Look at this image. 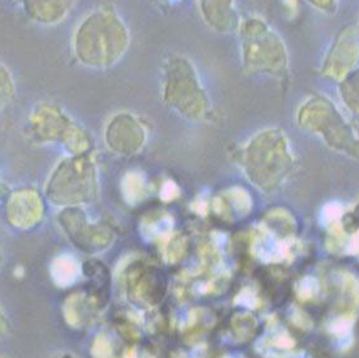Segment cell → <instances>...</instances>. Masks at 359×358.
Masks as SVG:
<instances>
[{
  "label": "cell",
  "mask_w": 359,
  "mask_h": 358,
  "mask_svg": "<svg viewBox=\"0 0 359 358\" xmlns=\"http://www.w3.org/2000/svg\"><path fill=\"white\" fill-rule=\"evenodd\" d=\"M200 18L217 33L237 32L241 23L237 0H196Z\"/></svg>",
  "instance_id": "10"
},
{
  "label": "cell",
  "mask_w": 359,
  "mask_h": 358,
  "mask_svg": "<svg viewBox=\"0 0 359 358\" xmlns=\"http://www.w3.org/2000/svg\"><path fill=\"white\" fill-rule=\"evenodd\" d=\"M46 197L57 206H79L97 198L95 162L86 154L65 159L55 167L45 186Z\"/></svg>",
  "instance_id": "4"
},
{
  "label": "cell",
  "mask_w": 359,
  "mask_h": 358,
  "mask_svg": "<svg viewBox=\"0 0 359 358\" xmlns=\"http://www.w3.org/2000/svg\"><path fill=\"white\" fill-rule=\"evenodd\" d=\"M15 85L12 72L0 62V109H4L13 100Z\"/></svg>",
  "instance_id": "16"
},
{
  "label": "cell",
  "mask_w": 359,
  "mask_h": 358,
  "mask_svg": "<svg viewBox=\"0 0 359 358\" xmlns=\"http://www.w3.org/2000/svg\"><path fill=\"white\" fill-rule=\"evenodd\" d=\"M8 331H9V320L3 307H0V340L7 336Z\"/></svg>",
  "instance_id": "21"
},
{
  "label": "cell",
  "mask_w": 359,
  "mask_h": 358,
  "mask_svg": "<svg viewBox=\"0 0 359 358\" xmlns=\"http://www.w3.org/2000/svg\"><path fill=\"white\" fill-rule=\"evenodd\" d=\"M357 32H358V34H359V20H358V26H357Z\"/></svg>",
  "instance_id": "26"
},
{
  "label": "cell",
  "mask_w": 359,
  "mask_h": 358,
  "mask_svg": "<svg viewBox=\"0 0 359 358\" xmlns=\"http://www.w3.org/2000/svg\"><path fill=\"white\" fill-rule=\"evenodd\" d=\"M315 11L327 15H333L338 12L339 0H305Z\"/></svg>",
  "instance_id": "18"
},
{
  "label": "cell",
  "mask_w": 359,
  "mask_h": 358,
  "mask_svg": "<svg viewBox=\"0 0 359 358\" xmlns=\"http://www.w3.org/2000/svg\"><path fill=\"white\" fill-rule=\"evenodd\" d=\"M43 218L45 203L37 190L18 189L9 195L6 204V219L14 230H33Z\"/></svg>",
  "instance_id": "9"
},
{
  "label": "cell",
  "mask_w": 359,
  "mask_h": 358,
  "mask_svg": "<svg viewBox=\"0 0 359 358\" xmlns=\"http://www.w3.org/2000/svg\"><path fill=\"white\" fill-rule=\"evenodd\" d=\"M339 93L348 110L359 114V66L340 80Z\"/></svg>",
  "instance_id": "14"
},
{
  "label": "cell",
  "mask_w": 359,
  "mask_h": 358,
  "mask_svg": "<svg viewBox=\"0 0 359 358\" xmlns=\"http://www.w3.org/2000/svg\"><path fill=\"white\" fill-rule=\"evenodd\" d=\"M29 20L41 26H56L66 20L76 0H15Z\"/></svg>",
  "instance_id": "11"
},
{
  "label": "cell",
  "mask_w": 359,
  "mask_h": 358,
  "mask_svg": "<svg viewBox=\"0 0 359 358\" xmlns=\"http://www.w3.org/2000/svg\"><path fill=\"white\" fill-rule=\"evenodd\" d=\"M285 12L289 14L290 17H294L299 13V3L297 0H281Z\"/></svg>",
  "instance_id": "20"
},
{
  "label": "cell",
  "mask_w": 359,
  "mask_h": 358,
  "mask_svg": "<svg viewBox=\"0 0 359 358\" xmlns=\"http://www.w3.org/2000/svg\"><path fill=\"white\" fill-rule=\"evenodd\" d=\"M348 324H346V320H343V321H339V324H335V326H346ZM339 332L343 333V334H346V333H348V329H346V328H335V333Z\"/></svg>",
  "instance_id": "24"
},
{
  "label": "cell",
  "mask_w": 359,
  "mask_h": 358,
  "mask_svg": "<svg viewBox=\"0 0 359 358\" xmlns=\"http://www.w3.org/2000/svg\"><path fill=\"white\" fill-rule=\"evenodd\" d=\"M161 94L167 108L189 121L205 118L210 100L191 60L173 55L162 67Z\"/></svg>",
  "instance_id": "3"
},
{
  "label": "cell",
  "mask_w": 359,
  "mask_h": 358,
  "mask_svg": "<svg viewBox=\"0 0 359 358\" xmlns=\"http://www.w3.org/2000/svg\"><path fill=\"white\" fill-rule=\"evenodd\" d=\"M123 197L129 204H137L143 200L147 192L146 180L141 173H128L122 181Z\"/></svg>",
  "instance_id": "15"
},
{
  "label": "cell",
  "mask_w": 359,
  "mask_h": 358,
  "mask_svg": "<svg viewBox=\"0 0 359 358\" xmlns=\"http://www.w3.org/2000/svg\"><path fill=\"white\" fill-rule=\"evenodd\" d=\"M53 282L60 288H69L77 281L81 274V265L71 255H60L53 258L50 267Z\"/></svg>",
  "instance_id": "13"
},
{
  "label": "cell",
  "mask_w": 359,
  "mask_h": 358,
  "mask_svg": "<svg viewBox=\"0 0 359 358\" xmlns=\"http://www.w3.org/2000/svg\"><path fill=\"white\" fill-rule=\"evenodd\" d=\"M65 318L72 328H83L93 319L95 313V304L85 294L71 295L65 303Z\"/></svg>",
  "instance_id": "12"
},
{
  "label": "cell",
  "mask_w": 359,
  "mask_h": 358,
  "mask_svg": "<svg viewBox=\"0 0 359 358\" xmlns=\"http://www.w3.org/2000/svg\"><path fill=\"white\" fill-rule=\"evenodd\" d=\"M3 265H4V251L0 246V270L3 269Z\"/></svg>",
  "instance_id": "25"
},
{
  "label": "cell",
  "mask_w": 359,
  "mask_h": 358,
  "mask_svg": "<svg viewBox=\"0 0 359 358\" xmlns=\"http://www.w3.org/2000/svg\"><path fill=\"white\" fill-rule=\"evenodd\" d=\"M27 132L39 145L61 142L72 154H83L90 146L89 137L70 115L51 104H41L28 118Z\"/></svg>",
  "instance_id": "5"
},
{
  "label": "cell",
  "mask_w": 359,
  "mask_h": 358,
  "mask_svg": "<svg viewBox=\"0 0 359 358\" xmlns=\"http://www.w3.org/2000/svg\"><path fill=\"white\" fill-rule=\"evenodd\" d=\"M148 1H151V3H154V4H157V6H160V7H171V6L179 4L182 0H148Z\"/></svg>",
  "instance_id": "22"
},
{
  "label": "cell",
  "mask_w": 359,
  "mask_h": 358,
  "mask_svg": "<svg viewBox=\"0 0 359 358\" xmlns=\"http://www.w3.org/2000/svg\"><path fill=\"white\" fill-rule=\"evenodd\" d=\"M147 132L138 117L129 112L111 115L105 124L104 140L108 148L119 154H133L141 151Z\"/></svg>",
  "instance_id": "7"
},
{
  "label": "cell",
  "mask_w": 359,
  "mask_h": 358,
  "mask_svg": "<svg viewBox=\"0 0 359 358\" xmlns=\"http://www.w3.org/2000/svg\"><path fill=\"white\" fill-rule=\"evenodd\" d=\"M359 61V34L357 28L344 27L337 33L323 61L324 77L340 81L357 67Z\"/></svg>",
  "instance_id": "8"
},
{
  "label": "cell",
  "mask_w": 359,
  "mask_h": 358,
  "mask_svg": "<svg viewBox=\"0 0 359 358\" xmlns=\"http://www.w3.org/2000/svg\"><path fill=\"white\" fill-rule=\"evenodd\" d=\"M50 358H81L80 356H77V354H74V353H70V352H61V353H57V354H53Z\"/></svg>",
  "instance_id": "23"
},
{
  "label": "cell",
  "mask_w": 359,
  "mask_h": 358,
  "mask_svg": "<svg viewBox=\"0 0 359 358\" xmlns=\"http://www.w3.org/2000/svg\"><path fill=\"white\" fill-rule=\"evenodd\" d=\"M93 354L95 358H111L113 356V345L108 336L100 334L97 336L93 345Z\"/></svg>",
  "instance_id": "17"
},
{
  "label": "cell",
  "mask_w": 359,
  "mask_h": 358,
  "mask_svg": "<svg viewBox=\"0 0 359 358\" xmlns=\"http://www.w3.org/2000/svg\"><path fill=\"white\" fill-rule=\"evenodd\" d=\"M177 194H179V189L171 181H168L166 185L163 186V189H162V198L165 199L166 201L175 198Z\"/></svg>",
  "instance_id": "19"
},
{
  "label": "cell",
  "mask_w": 359,
  "mask_h": 358,
  "mask_svg": "<svg viewBox=\"0 0 359 358\" xmlns=\"http://www.w3.org/2000/svg\"><path fill=\"white\" fill-rule=\"evenodd\" d=\"M244 70L255 75L283 77L289 70V52L283 37L261 15L241 20L237 29Z\"/></svg>",
  "instance_id": "2"
},
{
  "label": "cell",
  "mask_w": 359,
  "mask_h": 358,
  "mask_svg": "<svg viewBox=\"0 0 359 358\" xmlns=\"http://www.w3.org/2000/svg\"><path fill=\"white\" fill-rule=\"evenodd\" d=\"M130 31L114 6L93 9L77 23L71 39L77 62L94 70L118 64L128 51Z\"/></svg>",
  "instance_id": "1"
},
{
  "label": "cell",
  "mask_w": 359,
  "mask_h": 358,
  "mask_svg": "<svg viewBox=\"0 0 359 358\" xmlns=\"http://www.w3.org/2000/svg\"><path fill=\"white\" fill-rule=\"evenodd\" d=\"M57 219L72 244L85 253H100L113 244V232L103 224L90 222L88 216L77 206L65 208Z\"/></svg>",
  "instance_id": "6"
}]
</instances>
